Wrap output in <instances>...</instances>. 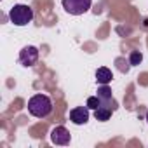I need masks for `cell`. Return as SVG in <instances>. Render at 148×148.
<instances>
[{"mask_svg":"<svg viewBox=\"0 0 148 148\" xmlns=\"http://www.w3.org/2000/svg\"><path fill=\"white\" fill-rule=\"evenodd\" d=\"M28 113L37 119H45L52 113V99L45 94H35L28 99Z\"/></svg>","mask_w":148,"mask_h":148,"instance_id":"cell-1","label":"cell"},{"mask_svg":"<svg viewBox=\"0 0 148 148\" xmlns=\"http://www.w3.org/2000/svg\"><path fill=\"white\" fill-rule=\"evenodd\" d=\"M9 21L14 26H26L33 21V9L26 4H16L9 11Z\"/></svg>","mask_w":148,"mask_h":148,"instance_id":"cell-2","label":"cell"},{"mask_svg":"<svg viewBox=\"0 0 148 148\" xmlns=\"http://www.w3.org/2000/svg\"><path fill=\"white\" fill-rule=\"evenodd\" d=\"M61 4H63V9L70 16H82L89 12L92 0H61Z\"/></svg>","mask_w":148,"mask_h":148,"instance_id":"cell-3","label":"cell"},{"mask_svg":"<svg viewBox=\"0 0 148 148\" xmlns=\"http://www.w3.org/2000/svg\"><path fill=\"white\" fill-rule=\"evenodd\" d=\"M38 61V49L35 45H26L19 51V63L23 66H33Z\"/></svg>","mask_w":148,"mask_h":148,"instance_id":"cell-4","label":"cell"},{"mask_svg":"<svg viewBox=\"0 0 148 148\" xmlns=\"http://www.w3.org/2000/svg\"><path fill=\"white\" fill-rule=\"evenodd\" d=\"M51 141H52L54 145H58V146H66V145H70L71 136H70V132H68L66 127L58 125V127H54V129L51 131Z\"/></svg>","mask_w":148,"mask_h":148,"instance_id":"cell-5","label":"cell"},{"mask_svg":"<svg viewBox=\"0 0 148 148\" xmlns=\"http://www.w3.org/2000/svg\"><path fill=\"white\" fill-rule=\"evenodd\" d=\"M70 120L75 125H84L89 122V106H75L70 112Z\"/></svg>","mask_w":148,"mask_h":148,"instance_id":"cell-6","label":"cell"},{"mask_svg":"<svg viewBox=\"0 0 148 148\" xmlns=\"http://www.w3.org/2000/svg\"><path fill=\"white\" fill-rule=\"evenodd\" d=\"M101 101V106H106V108H112L115 110V99H113V94H112V89L108 86H101L98 89V94H96Z\"/></svg>","mask_w":148,"mask_h":148,"instance_id":"cell-7","label":"cell"},{"mask_svg":"<svg viewBox=\"0 0 148 148\" xmlns=\"http://www.w3.org/2000/svg\"><path fill=\"white\" fill-rule=\"evenodd\" d=\"M112 79H113V73H112L110 68L101 66V68L96 70V82H98V84H101V86H108V84L112 82Z\"/></svg>","mask_w":148,"mask_h":148,"instance_id":"cell-8","label":"cell"},{"mask_svg":"<svg viewBox=\"0 0 148 148\" xmlns=\"http://www.w3.org/2000/svg\"><path fill=\"white\" fill-rule=\"evenodd\" d=\"M112 113H113V110L112 108H106V106H99L98 110H94V117L99 122H106L112 117Z\"/></svg>","mask_w":148,"mask_h":148,"instance_id":"cell-9","label":"cell"},{"mask_svg":"<svg viewBox=\"0 0 148 148\" xmlns=\"http://www.w3.org/2000/svg\"><path fill=\"white\" fill-rule=\"evenodd\" d=\"M141 61H143V54H141L139 51H132V52L129 54V64H131V66H138Z\"/></svg>","mask_w":148,"mask_h":148,"instance_id":"cell-10","label":"cell"},{"mask_svg":"<svg viewBox=\"0 0 148 148\" xmlns=\"http://www.w3.org/2000/svg\"><path fill=\"white\" fill-rule=\"evenodd\" d=\"M86 105L89 106V110H98L101 106V101H99L98 96H91V98H87V103Z\"/></svg>","mask_w":148,"mask_h":148,"instance_id":"cell-11","label":"cell"},{"mask_svg":"<svg viewBox=\"0 0 148 148\" xmlns=\"http://www.w3.org/2000/svg\"><path fill=\"white\" fill-rule=\"evenodd\" d=\"M145 119H146V124H148V110H146V115H145Z\"/></svg>","mask_w":148,"mask_h":148,"instance_id":"cell-12","label":"cell"}]
</instances>
